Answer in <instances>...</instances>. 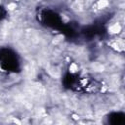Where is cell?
I'll return each mask as SVG.
<instances>
[{
	"label": "cell",
	"instance_id": "obj_1",
	"mask_svg": "<svg viewBox=\"0 0 125 125\" xmlns=\"http://www.w3.org/2000/svg\"><path fill=\"white\" fill-rule=\"evenodd\" d=\"M110 47L112 49H114L115 51H118V52H121L123 51L124 49V41L122 38H115L111 41L110 43Z\"/></svg>",
	"mask_w": 125,
	"mask_h": 125
},
{
	"label": "cell",
	"instance_id": "obj_2",
	"mask_svg": "<svg viewBox=\"0 0 125 125\" xmlns=\"http://www.w3.org/2000/svg\"><path fill=\"white\" fill-rule=\"evenodd\" d=\"M121 30H122V26H121V24H120L118 21H116V22H114V23L110 24V25H109V27H108V31H109L112 35L119 34Z\"/></svg>",
	"mask_w": 125,
	"mask_h": 125
},
{
	"label": "cell",
	"instance_id": "obj_3",
	"mask_svg": "<svg viewBox=\"0 0 125 125\" xmlns=\"http://www.w3.org/2000/svg\"><path fill=\"white\" fill-rule=\"evenodd\" d=\"M15 1H21V0H15Z\"/></svg>",
	"mask_w": 125,
	"mask_h": 125
}]
</instances>
